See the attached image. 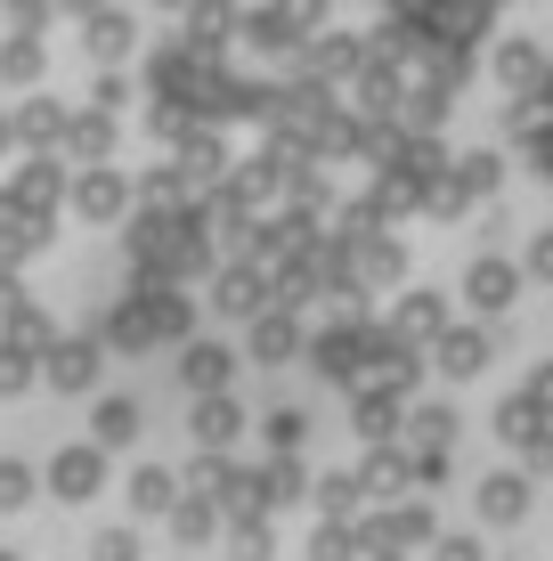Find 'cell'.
Masks as SVG:
<instances>
[{
  "label": "cell",
  "instance_id": "277c9868",
  "mask_svg": "<svg viewBox=\"0 0 553 561\" xmlns=\"http://www.w3.org/2000/svg\"><path fill=\"white\" fill-rule=\"evenodd\" d=\"M114 204H123V187H114L106 171H99V180H82V211H114Z\"/></svg>",
  "mask_w": 553,
  "mask_h": 561
},
{
  "label": "cell",
  "instance_id": "3957f363",
  "mask_svg": "<svg viewBox=\"0 0 553 561\" xmlns=\"http://www.w3.org/2000/svg\"><path fill=\"white\" fill-rule=\"evenodd\" d=\"M90 480H99V463H90V448H73L66 463H57V489H73V496H82Z\"/></svg>",
  "mask_w": 553,
  "mask_h": 561
},
{
  "label": "cell",
  "instance_id": "5b68a950",
  "mask_svg": "<svg viewBox=\"0 0 553 561\" xmlns=\"http://www.w3.org/2000/svg\"><path fill=\"white\" fill-rule=\"evenodd\" d=\"M0 561H9V553H0Z\"/></svg>",
  "mask_w": 553,
  "mask_h": 561
},
{
  "label": "cell",
  "instance_id": "7a4b0ae2",
  "mask_svg": "<svg viewBox=\"0 0 553 561\" xmlns=\"http://www.w3.org/2000/svg\"><path fill=\"white\" fill-rule=\"evenodd\" d=\"M529 154H538V171H553V99L529 114Z\"/></svg>",
  "mask_w": 553,
  "mask_h": 561
},
{
  "label": "cell",
  "instance_id": "6da1fadb",
  "mask_svg": "<svg viewBox=\"0 0 553 561\" xmlns=\"http://www.w3.org/2000/svg\"><path fill=\"white\" fill-rule=\"evenodd\" d=\"M114 325H123V342H155V334H180V325H187V309L163 294V301H130Z\"/></svg>",
  "mask_w": 553,
  "mask_h": 561
}]
</instances>
